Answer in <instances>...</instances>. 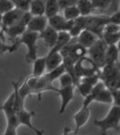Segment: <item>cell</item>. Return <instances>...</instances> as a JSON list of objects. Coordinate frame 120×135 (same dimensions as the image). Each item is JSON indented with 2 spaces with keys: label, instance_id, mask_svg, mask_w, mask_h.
I'll list each match as a JSON object with an SVG mask.
<instances>
[{
  "label": "cell",
  "instance_id": "cell-1",
  "mask_svg": "<svg viewBox=\"0 0 120 135\" xmlns=\"http://www.w3.org/2000/svg\"><path fill=\"white\" fill-rule=\"evenodd\" d=\"M75 23L81 26L82 29L91 31L98 38H102L105 26L109 23V16L107 15H90V16H80L75 20Z\"/></svg>",
  "mask_w": 120,
  "mask_h": 135
},
{
  "label": "cell",
  "instance_id": "cell-2",
  "mask_svg": "<svg viewBox=\"0 0 120 135\" xmlns=\"http://www.w3.org/2000/svg\"><path fill=\"white\" fill-rule=\"evenodd\" d=\"M39 38V33L32 32V31L26 30L20 37H18L14 43V45L16 49L20 45H24L27 47V54L25 55V61L29 64L37 58V41Z\"/></svg>",
  "mask_w": 120,
  "mask_h": 135
},
{
  "label": "cell",
  "instance_id": "cell-3",
  "mask_svg": "<svg viewBox=\"0 0 120 135\" xmlns=\"http://www.w3.org/2000/svg\"><path fill=\"white\" fill-rule=\"evenodd\" d=\"M94 125L98 127L103 135H106L109 129L118 131L120 128V107L113 104L106 117L100 120H95Z\"/></svg>",
  "mask_w": 120,
  "mask_h": 135
},
{
  "label": "cell",
  "instance_id": "cell-4",
  "mask_svg": "<svg viewBox=\"0 0 120 135\" xmlns=\"http://www.w3.org/2000/svg\"><path fill=\"white\" fill-rule=\"evenodd\" d=\"M99 70L100 69L97 66V64L93 62V60L90 57H87L85 55L80 59H79L74 65V73H75L76 82H77L76 85L78 84L80 78L98 74Z\"/></svg>",
  "mask_w": 120,
  "mask_h": 135
},
{
  "label": "cell",
  "instance_id": "cell-5",
  "mask_svg": "<svg viewBox=\"0 0 120 135\" xmlns=\"http://www.w3.org/2000/svg\"><path fill=\"white\" fill-rule=\"evenodd\" d=\"M107 45L101 38H99L92 46H90L88 49V54L90 55V57L93 60L97 66L101 69L103 66L106 64V50Z\"/></svg>",
  "mask_w": 120,
  "mask_h": 135
},
{
  "label": "cell",
  "instance_id": "cell-6",
  "mask_svg": "<svg viewBox=\"0 0 120 135\" xmlns=\"http://www.w3.org/2000/svg\"><path fill=\"white\" fill-rule=\"evenodd\" d=\"M74 89L75 85H71L67 87H60V88H55L51 85L50 87L49 91L56 93L60 97H61V107L59 110V113H64L66 108L69 105V103L74 98Z\"/></svg>",
  "mask_w": 120,
  "mask_h": 135
},
{
  "label": "cell",
  "instance_id": "cell-7",
  "mask_svg": "<svg viewBox=\"0 0 120 135\" xmlns=\"http://www.w3.org/2000/svg\"><path fill=\"white\" fill-rule=\"evenodd\" d=\"M48 25L58 32H61V31L69 32L70 29L75 25V20H67L63 16L55 15L48 18Z\"/></svg>",
  "mask_w": 120,
  "mask_h": 135
},
{
  "label": "cell",
  "instance_id": "cell-8",
  "mask_svg": "<svg viewBox=\"0 0 120 135\" xmlns=\"http://www.w3.org/2000/svg\"><path fill=\"white\" fill-rule=\"evenodd\" d=\"M24 14V11H22V10L18 9V8H16V7L10 10L7 13L4 14L3 16H1L2 28L10 27V26L17 24V23L19 22V20L21 19V17Z\"/></svg>",
  "mask_w": 120,
  "mask_h": 135
},
{
  "label": "cell",
  "instance_id": "cell-9",
  "mask_svg": "<svg viewBox=\"0 0 120 135\" xmlns=\"http://www.w3.org/2000/svg\"><path fill=\"white\" fill-rule=\"evenodd\" d=\"M58 33H59L58 31H56L54 28L48 25L46 28L39 34V38L42 39L45 46L51 50L57 42Z\"/></svg>",
  "mask_w": 120,
  "mask_h": 135
},
{
  "label": "cell",
  "instance_id": "cell-10",
  "mask_svg": "<svg viewBox=\"0 0 120 135\" xmlns=\"http://www.w3.org/2000/svg\"><path fill=\"white\" fill-rule=\"evenodd\" d=\"M90 106L82 104L81 108H80L73 116L74 122H75V130L74 131H75L77 133H79L80 129L88 122V119H90Z\"/></svg>",
  "mask_w": 120,
  "mask_h": 135
},
{
  "label": "cell",
  "instance_id": "cell-11",
  "mask_svg": "<svg viewBox=\"0 0 120 135\" xmlns=\"http://www.w3.org/2000/svg\"><path fill=\"white\" fill-rule=\"evenodd\" d=\"M47 26H48V18L44 15L43 16H33L30 22L28 23L26 30L40 34L46 28Z\"/></svg>",
  "mask_w": 120,
  "mask_h": 135
},
{
  "label": "cell",
  "instance_id": "cell-12",
  "mask_svg": "<svg viewBox=\"0 0 120 135\" xmlns=\"http://www.w3.org/2000/svg\"><path fill=\"white\" fill-rule=\"evenodd\" d=\"M98 39L99 38L94 33H92L90 30H87V29H83L81 31V33L80 34V36L77 37L78 43L87 49H88L90 46H92Z\"/></svg>",
  "mask_w": 120,
  "mask_h": 135
},
{
  "label": "cell",
  "instance_id": "cell-13",
  "mask_svg": "<svg viewBox=\"0 0 120 135\" xmlns=\"http://www.w3.org/2000/svg\"><path fill=\"white\" fill-rule=\"evenodd\" d=\"M15 114L20 125L27 126L28 128L34 131L35 127L32 123V118L35 115L34 112H29L25 108H23V109H20L17 112H15Z\"/></svg>",
  "mask_w": 120,
  "mask_h": 135
},
{
  "label": "cell",
  "instance_id": "cell-14",
  "mask_svg": "<svg viewBox=\"0 0 120 135\" xmlns=\"http://www.w3.org/2000/svg\"><path fill=\"white\" fill-rule=\"evenodd\" d=\"M46 58V71L50 72L55 69L63 63V57L60 52L56 53H48Z\"/></svg>",
  "mask_w": 120,
  "mask_h": 135
},
{
  "label": "cell",
  "instance_id": "cell-15",
  "mask_svg": "<svg viewBox=\"0 0 120 135\" xmlns=\"http://www.w3.org/2000/svg\"><path fill=\"white\" fill-rule=\"evenodd\" d=\"M71 40V36H70L69 32L66 31H61L58 33V39L55 45L49 51V53H56L61 52V50Z\"/></svg>",
  "mask_w": 120,
  "mask_h": 135
},
{
  "label": "cell",
  "instance_id": "cell-16",
  "mask_svg": "<svg viewBox=\"0 0 120 135\" xmlns=\"http://www.w3.org/2000/svg\"><path fill=\"white\" fill-rule=\"evenodd\" d=\"M33 73L32 75L40 77L44 74L46 71V58L45 57H37L33 62Z\"/></svg>",
  "mask_w": 120,
  "mask_h": 135
},
{
  "label": "cell",
  "instance_id": "cell-17",
  "mask_svg": "<svg viewBox=\"0 0 120 135\" xmlns=\"http://www.w3.org/2000/svg\"><path fill=\"white\" fill-rule=\"evenodd\" d=\"M119 53L120 52L117 49V45H107L106 50V56H105L106 64H113L118 63Z\"/></svg>",
  "mask_w": 120,
  "mask_h": 135
},
{
  "label": "cell",
  "instance_id": "cell-18",
  "mask_svg": "<svg viewBox=\"0 0 120 135\" xmlns=\"http://www.w3.org/2000/svg\"><path fill=\"white\" fill-rule=\"evenodd\" d=\"M2 30L4 31V34L7 35L9 37L14 39H17L18 37H20L26 31V27L20 24H15L14 26H10V27L7 28H2Z\"/></svg>",
  "mask_w": 120,
  "mask_h": 135
},
{
  "label": "cell",
  "instance_id": "cell-19",
  "mask_svg": "<svg viewBox=\"0 0 120 135\" xmlns=\"http://www.w3.org/2000/svg\"><path fill=\"white\" fill-rule=\"evenodd\" d=\"M46 0H32L29 12L33 16H43L45 14Z\"/></svg>",
  "mask_w": 120,
  "mask_h": 135
},
{
  "label": "cell",
  "instance_id": "cell-20",
  "mask_svg": "<svg viewBox=\"0 0 120 135\" xmlns=\"http://www.w3.org/2000/svg\"><path fill=\"white\" fill-rule=\"evenodd\" d=\"M76 6L80 10V16H90L95 11L90 0H78Z\"/></svg>",
  "mask_w": 120,
  "mask_h": 135
},
{
  "label": "cell",
  "instance_id": "cell-21",
  "mask_svg": "<svg viewBox=\"0 0 120 135\" xmlns=\"http://www.w3.org/2000/svg\"><path fill=\"white\" fill-rule=\"evenodd\" d=\"M60 7L58 4V0H46L45 3V14L44 16L47 18L58 15L60 11Z\"/></svg>",
  "mask_w": 120,
  "mask_h": 135
},
{
  "label": "cell",
  "instance_id": "cell-22",
  "mask_svg": "<svg viewBox=\"0 0 120 135\" xmlns=\"http://www.w3.org/2000/svg\"><path fill=\"white\" fill-rule=\"evenodd\" d=\"M94 10H98L103 15H107L111 7V0H90Z\"/></svg>",
  "mask_w": 120,
  "mask_h": 135
},
{
  "label": "cell",
  "instance_id": "cell-23",
  "mask_svg": "<svg viewBox=\"0 0 120 135\" xmlns=\"http://www.w3.org/2000/svg\"><path fill=\"white\" fill-rule=\"evenodd\" d=\"M20 126L16 118L7 119V127L2 135H17V128Z\"/></svg>",
  "mask_w": 120,
  "mask_h": 135
},
{
  "label": "cell",
  "instance_id": "cell-24",
  "mask_svg": "<svg viewBox=\"0 0 120 135\" xmlns=\"http://www.w3.org/2000/svg\"><path fill=\"white\" fill-rule=\"evenodd\" d=\"M64 73H66V68H65V65H64L62 63L61 65H59L58 67L55 68V69L51 70V71H50L47 73V74H44L47 77V79L50 81V83H53L54 80L59 79L61 77Z\"/></svg>",
  "mask_w": 120,
  "mask_h": 135
},
{
  "label": "cell",
  "instance_id": "cell-25",
  "mask_svg": "<svg viewBox=\"0 0 120 135\" xmlns=\"http://www.w3.org/2000/svg\"><path fill=\"white\" fill-rule=\"evenodd\" d=\"M63 16L67 20H76L80 16V10L76 5L63 9Z\"/></svg>",
  "mask_w": 120,
  "mask_h": 135
},
{
  "label": "cell",
  "instance_id": "cell-26",
  "mask_svg": "<svg viewBox=\"0 0 120 135\" xmlns=\"http://www.w3.org/2000/svg\"><path fill=\"white\" fill-rule=\"evenodd\" d=\"M16 51L15 47H14V44L11 45H7L5 41V37H4V31L0 30V55H4L7 52H9V53H13V52Z\"/></svg>",
  "mask_w": 120,
  "mask_h": 135
},
{
  "label": "cell",
  "instance_id": "cell-27",
  "mask_svg": "<svg viewBox=\"0 0 120 135\" xmlns=\"http://www.w3.org/2000/svg\"><path fill=\"white\" fill-rule=\"evenodd\" d=\"M78 89V92L80 93L83 97H86L91 93L92 89H93V85L90 84L88 83H86L84 81H80L78 83V84L76 85Z\"/></svg>",
  "mask_w": 120,
  "mask_h": 135
},
{
  "label": "cell",
  "instance_id": "cell-28",
  "mask_svg": "<svg viewBox=\"0 0 120 135\" xmlns=\"http://www.w3.org/2000/svg\"><path fill=\"white\" fill-rule=\"evenodd\" d=\"M101 39H102L107 45H117V43L118 42L120 39V36H119V33L118 34H106V33H104Z\"/></svg>",
  "mask_w": 120,
  "mask_h": 135
},
{
  "label": "cell",
  "instance_id": "cell-29",
  "mask_svg": "<svg viewBox=\"0 0 120 135\" xmlns=\"http://www.w3.org/2000/svg\"><path fill=\"white\" fill-rule=\"evenodd\" d=\"M60 87H67L71 85H75L74 80L71 77V75L68 73H64L59 78Z\"/></svg>",
  "mask_w": 120,
  "mask_h": 135
},
{
  "label": "cell",
  "instance_id": "cell-30",
  "mask_svg": "<svg viewBox=\"0 0 120 135\" xmlns=\"http://www.w3.org/2000/svg\"><path fill=\"white\" fill-rule=\"evenodd\" d=\"M14 5L12 0H0V16L14 9Z\"/></svg>",
  "mask_w": 120,
  "mask_h": 135
},
{
  "label": "cell",
  "instance_id": "cell-31",
  "mask_svg": "<svg viewBox=\"0 0 120 135\" xmlns=\"http://www.w3.org/2000/svg\"><path fill=\"white\" fill-rule=\"evenodd\" d=\"M14 5V7L22 10L24 12H27L30 9V5L32 0H12Z\"/></svg>",
  "mask_w": 120,
  "mask_h": 135
},
{
  "label": "cell",
  "instance_id": "cell-32",
  "mask_svg": "<svg viewBox=\"0 0 120 135\" xmlns=\"http://www.w3.org/2000/svg\"><path fill=\"white\" fill-rule=\"evenodd\" d=\"M119 32L120 26L113 24V23H107L104 27V33H106V34H118Z\"/></svg>",
  "mask_w": 120,
  "mask_h": 135
},
{
  "label": "cell",
  "instance_id": "cell-33",
  "mask_svg": "<svg viewBox=\"0 0 120 135\" xmlns=\"http://www.w3.org/2000/svg\"><path fill=\"white\" fill-rule=\"evenodd\" d=\"M78 0H58V4H59L60 9L63 10L65 8L71 7V6L76 5Z\"/></svg>",
  "mask_w": 120,
  "mask_h": 135
},
{
  "label": "cell",
  "instance_id": "cell-34",
  "mask_svg": "<svg viewBox=\"0 0 120 135\" xmlns=\"http://www.w3.org/2000/svg\"><path fill=\"white\" fill-rule=\"evenodd\" d=\"M82 30H83V29H82L81 26H80L79 25H77L75 23V25L70 29L69 34H70V36H71V38H77V37L80 36V34L81 33Z\"/></svg>",
  "mask_w": 120,
  "mask_h": 135
},
{
  "label": "cell",
  "instance_id": "cell-35",
  "mask_svg": "<svg viewBox=\"0 0 120 135\" xmlns=\"http://www.w3.org/2000/svg\"><path fill=\"white\" fill-rule=\"evenodd\" d=\"M113 97V103L120 107V89H110Z\"/></svg>",
  "mask_w": 120,
  "mask_h": 135
},
{
  "label": "cell",
  "instance_id": "cell-36",
  "mask_svg": "<svg viewBox=\"0 0 120 135\" xmlns=\"http://www.w3.org/2000/svg\"><path fill=\"white\" fill-rule=\"evenodd\" d=\"M109 23L118 25L120 26V9L117 10V12H114L113 14L109 15Z\"/></svg>",
  "mask_w": 120,
  "mask_h": 135
},
{
  "label": "cell",
  "instance_id": "cell-37",
  "mask_svg": "<svg viewBox=\"0 0 120 135\" xmlns=\"http://www.w3.org/2000/svg\"><path fill=\"white\" fill-rule=\"evenodd\" d=\"M62 135H79V133H77L75 131H72L71 128L66 126V127H64L63 129Z\"/></svg>",
  "mask_w": 120,
  "mask_h": 135
},
{
  "label": "cell",
  "instance_id": "cell-38",
  "mask_svg": "<svg viewBox=\"0 0 120 135\" xmlns=\"http://www.w3.org/2000/svg\"><path fill=\"white\" fill-rule=\"evenodd\" d=\"M34 132H35L36 135H44V131L43 130H39V129H37V128H34Z\"/></svg>",
  "mask_w": 120,
  "mask_h": 135
},
{
  "label": "cell",
  "instance_id": "cell-39",
  "mask_svg": "<svg viewBox=\"0 0 120 135\" xmlns=\"http://www.w3.org/2000/svg\"><path fill=\"white\" fill-rule=\"evenodd\" d=\"M117 49H118V51L120 52V39H119V41L117 43Z\"/></svg>",
  "mask_w": 120,
  "mask_h": 135
},
{
  "label": "cell",
  "instance_id": "cell-40",
  "mask_svg": "<svg viewBox=\"0 0 120 135\" xmlns=\"http://www.w3.org/2000/svg\"><path fill=\"white\" fill-rule=\"evenodd\" d=\"M0 26H1V16H0ZM1 30V29H0Z\"/></svg>",
  "mask_w": 120,
  "mask_h": 135
},
{
  "label": "cell",
  "instance_id": "cell-41",
  "mask_svg": "<svg viewBox=\"0 0 120 135\" xmlns=\"http://www.w3.org/2000/svg\"><path fill=\"white\" fill-rule=\"evenodd\" d=\"M88 135H93V134H88Z\"/></svg>",
  "mask_w": 120,
  "mask_h": 135
}]
</instances>
